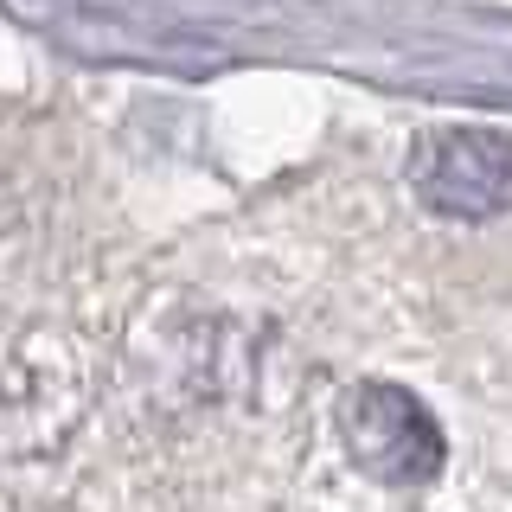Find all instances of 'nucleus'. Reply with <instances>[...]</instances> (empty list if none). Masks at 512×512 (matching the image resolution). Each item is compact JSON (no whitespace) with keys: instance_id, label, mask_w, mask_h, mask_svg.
I'll list each match as a JSON object with an SVG mask.
<instances>
[{"instance_id":"nucleus-1","label":"nucleus","mask_w":512,"mask_h":512,"mask_svg":"<svg viewBox=\"0 0 512 512\" xmlns=\"http://www.w3.org/2000/svg\"><path fill=\"white\" fill-rule=\"evenodd\" d=\"M340 442L352 468L384 480V487H423L442 474L448 442L404 384H352L340 397Z\"/></svg>"},{"instance_id":"nucleus-2","label":"nucleus","mask_w":512,"mask_h":512,"mask_svg":"<svg viewBox=\"0 0 512 512\" xmlns=\"http://www.w3.org/2000/svg\"><path fill=\"white\" fill-rule=\"evenodd\" d=\"M410 192L436 218H500L512 212V135L506 128H436L410 154Z\"/></svg>"}]
</instances>
